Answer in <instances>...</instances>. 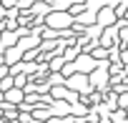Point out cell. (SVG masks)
<instances>
[{"label": "cell", "instance_id": "cell-4", "mask_svg": "<svg viewBox=\"0 0 128 123\" xmlns=\"http://www.w3.org/2000/svg\"><path fill=\"white\" fill-rule=\"evenodd\" d=\"M108 80H110V76H108V70H106V66H98L90 76H88V83H90V90H96V88H106L108 86Z\"/></svg>", "mask_w": 128, "mask_h": 123}, {"label": "cell", "instance_id": "cell-14", "mask_svg": "<svg viewBox=\"0 0 128 123\" xmlns=\"http://www.w3.org/2000/svg\"><path fill=\"white\" fill-rule=\"evenodd\" d=\"M0 116H3V110H0Z\"/></svg>", "mask_w": 128, "mask_h": 123}, {"label": "cell", "instance_id": "cell-5", "mask_svg": "<svg viewBox=\"0 0 128 123\" xmlns=\"http://www.w3.org/2000/svg\"><path fill=\"white\" fill-rule=\"evenodd\" d=\"M96 23H98V28H108L110 23H118V20H116V13H113V8H110V5H103V8H98V13H96Z\"/></svg>", "mask_w": 128, "mask_h": 123}, {"label": "cell", "instance_id": "cell-11", "mask_svg": "<svg viewBox=\"0 0 128 123\" xmlns=\"http://www.w3.org/2000/svg\"><path fill=\"white\" fill-rule=\"evenodd\" d=\"M48 60H50V63H48V70H50V73H60V68H63V63H66V60H63L60 55H58V58H55V55H50Z\"/></svg>", "mask_w": 128, "mask_h": 123}, {"label": "cell", "instance_id": "cell-12", "mask_svg": "<svg viewBox=\"0 0 128 123\" xmlns=\"http://www.w3.org/2000/svg\"><path fill=\"white\" fill-rule=\"evenodd\" d=\"M128 120V116H126V110H120V108H116L113 113H110V123H126Z\"/></svg>", "mask_w": 128, "mask_h": 123}, {"label": "cell", "instance_id": "cell-8", "mask_svg": "<svg viewBox=\"0 0 128 123\" xmlns=\"http://www.w3.org/2000/svg\"><path fill=\"white\" fill-rule=\"evenodd\" d=\"M48 110H50V116H58V118H66V116H70V106H68L66 100H50Z\"/></svg>", "mask_w": 128, "mask_h": 123}, {"label": "cell", "instance_id": "cell-10", "mask_svg": "<svg viewBox=\"0 0 128 123\" xmlns=\"http://www.w3.org/2000/svg\"><path fill=\"white\" fill-rule=\"evenodd\" d=\"M15 43H18V33H10V30L0 33V45H3V48H13Z\"/></svg>", "mask_w": 128, "mask_h": 123}, {"label": "cell", "instance_id": "cell-1", "mask_svg": "<svg viewBox=\"0 0 128 123\" xmlns=\"http://www.w3.org/2000/svg\"><path fill=\"white\" fill-rule=\"evenodd\" d=\"M73 23H76V18L70 15V13H48L45 18H43V28H48V30H70L73 28Z\"/></svg>", "mask_w": 128, "mask_h": 123}, {"label": "cell", "instance_id": "cell-3", "mask_svg": "<svg viewBox=\"0 0 128 123\" xmlns=\"http://www.w3.org/2000/svg\"><path fill=\"white\" fill-rule=\"evenodd\" d=\"M73 68H76V73H80V76H90V73L98 68V63H96L88 53H78L76 60H73Z\"/></svg>", "mask_w": 128, "mask_h": 123}, {"label": "cell", "instance_id": "cell-13", "mask_svg": "<svg viewBox=\"0 0 128 123\" xmlns=\"http://www.w3.org/2000/svg\"><path fill=\"white\" fill-rule=\"evenodd\" d=\"M5 76H10V68L3 63V60H0V78H5Z\"/></svg>", "mask_w": 128, "mask_h": 123}, {"label": "cell", "instance_id": "cell-2", "mask_svg": "<svg viewBox=\"0 0 128 123\" xmlns=\"http://www.w3.org/2000/svg\"><path fill=\"white\" fill-rule=\"evenodd\" d=\"M66 86L70 93H76V96H88L90 93V83H88V76H80V73H73L70 78H66Z\"/></svg>", "mask_w": 128, "mask_h": 123}, {"label": "cell", "instance_id": "cell-9", "mask_svg": "<svg viewBox=\"0 0 128 123\" xmlns=\"http://www.w3.org/2000/svg\"><path fill=\"white\" fill-rule=\"evenodd\" d=\"M68 106H70V116H73V118H86V116L90 113V108H88L86 103H78V100H76V103H68Z\"/></svg>", "mask_w": 128, "mask_h": 123}, {"label": "cell", "instance_id": "cell-6", "mask_svg": "<svg viewBox=\"0 0 128 123\" xmlns=\"http://www.w3.org/2000/svg\"><path fill=\"white\" fill-rule=\"evenodd\" d=\"M3 63H5L8 68H15L18 63H23V50H20L18 45L5 48V50H3Z\"/></svg>", "mask_w": 128, "mask_h": 123}, {"label": "cell", "instance_id": "cell-7", "mask_svg": "<svg viewBox=\"0 0 128 123\" xmlns=\"http://www.w3.org/2000/svg\"><path fill=\"white\" fill-rule=\"evenodd\" d=\"M23 100H25L23 88H10V90H5V93H3V103H8V106H13V108H18Z\"/></svg>", "mask_w": 128, "mask_h": 123}]
</instances>
